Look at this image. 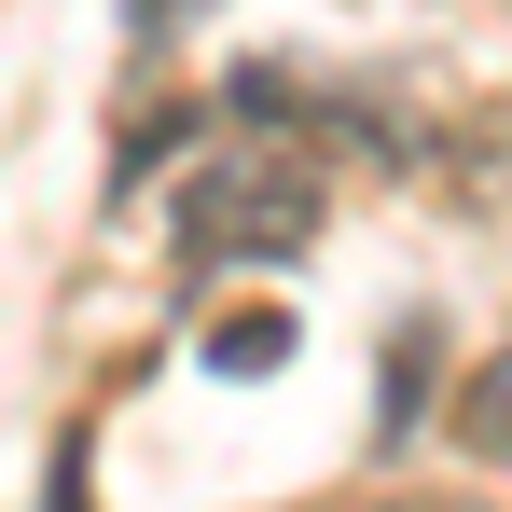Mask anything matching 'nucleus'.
Returning <instances> with one entry per match:
<instances>
[{"label": "nucleus", "instance_id": "nucleus-1", "mask_svg": "<svg viewBox=\"0 0 512 512\" xmlns=\"http://www.w3.org/2000/svg\"><path fill=\"white\" fill-rule=\"evenodd\" d=\"M319 236V153H305V111H236L222 153L180 180V263L222 277V263H291Z\"/></svg>", "mask_w": 512, "mask_h": 512}, {"label": "nucleus", "instance_id": "nucleus-2", "mask_svg": "<svg viewBox=\"0 0 512 512\" xmlns=\"http://www.w3.org/2000/svg\"><path fill=\"white\" fill-rule=\"evenodd\" d=\"M443 443L471 457V471H512V333L457 374V402H443Z\"/></svg>", "mask_w": 512, "mask_h": 512}, {"label": "nucleus", "instance_id": "nucleus-3", "mask_svg": "<svg viewBox=\"0 0 512 512\" xmlns=\"http://www.w3.org/2000/svg\"><path fill=\"white\" fill-rule=\"evenodd\" d=\"M277 360H291V319H277V305H236V319L208 333V374H277Z\"/></svg>", "mask_w": 512, "mask_h": 512}, {"label": "nucleus", "instance_id": "nucleus-4", "mask_svg": "<svg viewBox=\"0 0 512 512\" xmlns=\"http://www.w3.org/2000/svg\"><path fill=\"white\" fill-rule=\"evenodd\" d=\"M416 402H429V333H402V346H388V443L416 429Z\"/></svg>", "mask_w": 512, "mask_h": 512}, {"label": "nucleus", "instance_id": "nucleus-5", "mask_svg": "<svg viewBox=\"0 0 512 512\" xmlns=\"http://www.w3.org/2000/svg\"><path fill=\"white\" fill-rule=\"evenodd\" d=\"M42 512H84V429L56 443V471H42Z\"/></svg>", "mask_w": 512, "mask_h": 512}]
</instances>
